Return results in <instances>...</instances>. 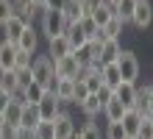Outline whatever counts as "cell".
<instances>
[{
	"label": "cell",
	"mask_w": 153,
	"mask_h": 139,
	"mask_svg": "<svg viewBox=\"0 0 153 139\" xmlns=\"http://www.w3.org/2000/svg\"><path fill=\"white\" fill-rule=\"evenodd\" d=\"M0 139H17V128H11V125H6L3 131H0Z\"/></svg>",
	"instance_id": "cell-41"
},
{
	"label": "cell",
	"mask_w": 153,
	"mask_h": 139,
	"mask_svg": "<svg viewBox=\"0 0 153 139\" xmlns=\"http://www.w3.org/2000/svg\"><path fill=\"white\" fill-rule=\"evenodd\" d=\"M25 28H28V22L22 20V17H11V20H8L6 25H3V31H6V42H11V45H17V39H20L22 36V31Z\"/></svg>",
	"instance_id": "cell-12"
},
{
	"label": "cell",
	"mask_w": 153,
	"mask_h": 139,
	"mask_svg": "<svg viewBox=\"0 0 153 139\" xmlns=\"http://www.w3.org/2000/svg\"><path fill=\"white\" fill-rule=\"evenodd\" d=\"M134 109H137L142 117H148L153 111V86H145V89L137 92V106H134Z\"/></svg>",
	"instance_id": "cell-17"
},
{
	"label": "cell",
	"mask_w": 153,
	"mask_h": 139,
	"mask_svg": "<svg viewBox=\"0 0 153 139\" xmlns=\"http://www.w3.org/2000/svg\"><path fill=\"white\" fill-rule=\"evenodd\" d=\"M42 123L39 120V111L36 106H22V114H20V125L17 128H25V131H36V125Z\"/></svg>",
	"instance_id": "cell-16"
},
{
	"label": "cell",
	"mask_w": 153,
	"mask_h": 139,
	"mask_svg": "<svg viewBox=\"0 0 153 139\" xmlns=\"http://www.w3.org/2000/svg\"><path fill=\"white\" fill-rule=\"evenodd\" d=\"M36 111H39V120H42V123H53L56 114L61 111V103H59V97L53 95V92H45V97L36 103Z\"/></svg>",
	"instance_id": "cell-5"
},
{
	"label": "cell",
	"mask_w": 153,
	"mask_h": 139,
	"mask_svg": "<svg viewBox=\"0 0 153 139\" xmlns=\"http://www.w3.org/2000/svg\"><path fill=\"white\" fill-rule=\"evenodd\" d=\"M148 120H150V123H153V111H150V114H148Z\"/></svg>",
	"instance_id": "cell-47"
},
{
	"label": "cell",
	"mask_w": 153,
	"mask_h": 139,
	"mask_svg": "<svg viewBox=\"0 0 153 139\" xmlns=\"http://www.w3.org/2000/svg\"><path fill=\"white\" fill-rule=\"evenodd\" d=\"M36 42H39V36H36V31L28 25V28L22 31V36L17 39V50H22V53H31V56H33V53H36Z\"/></svg>",
	"instance_id": "cell-15"
},
{
	"label": "cell",
	"mask_w": 153,
	"mask_h": 139,
	"mask_svg": "<svg viewBox=\"0 0 153 139\" xmlns=\"http://www.w3.org/2000/svg\"><path fill=\"white\" fill-rule=\"evenodd\" d=\"M81 109H84V114H89V117H95L97 111H103V103H100V97L97 95H89L84 103H81Z\"/></svg>",
	"instance_id": "cell-28"
},
{
	"label": "cell",
	"mask_w": 153,
	"mask_h": 139,
	"mask_svg": "<svg viewBox=\"0 0 153 139\" xmlns=\"http://www.w3.org/2000/svg\"><path fill=\"white\" fill-rule=\"evenodd\" d=\"M22 92H25V106H36L39 100L45 97V89L39 86L36 81H31V83H28V86H25Z\"/></svg>",
	"instance_id": "cell-26"
},
{
	"label": "cell",
	"mask_w": 153,
	"mask_h": 139,
	"mask_svg": "<svg viewBox=\"0 0 153 139\" xmlns=\"http://www.w3.org/2000/svg\"><path fill=\"white\" fill-rule=\"evenodd\" d=\"M11 17H14V6H11V0H0V25H6Z\"/></svg>",
	"instance_id": "cell-34"
},
{
	"label": "cell",
	"mask_w": 153,
	"mask_h": 139,
	"mask_svg": "<svg viewBox=\"0 0 153 139\" xmlns=\"http://www.w3.org/2000/svg\"><path fill=\"white\" fill-rule=\"evenodd\" d=\"M120 31H123V22L117 20V17H111V20H109V22H106V25L100 28V42L117 39V36H120Z\"/></svg>",
	"instance_id": "cell-25"
},
{
	"label": "cell",
	"mask_w": 153,
	"mask_h": 139,
	"mask_svg": "<svg viewBox=\"0 0 153 139\" xmlns=\"http://www.w3.org/2000/svg\"><path fill=\"white\" fill-rule=\"evenodd\" d=\"M33 64V56L31 53H22V50H17V59H14V70H28Z\"/></svg>",
	"instance_id": "cell-32"
},
{
	"label": "cell",
	"mask_w": 153,
	"mask_h": 139,
	"mask_svg": "<svg viewBox=\"0 0 153 139\" xmlns=\"http://www.w3.org/2000/svg\"><path fill=\"white\" fill-rule=\"evenodd\" d=\"M0 89L8 92V95H11L14 89H20V86H17V72L14 70L11 72H0Z\"/></svg>",
	"instance_id": "cell-29"
},
{
	"label": "cell",
	"mask_w": 153,
	"mask_h": 139,
	"mask_svg": "<svg viewBox=\"0 0 153 139\" xmlns=\"http://www.w3.org/2000/svg\"><path fill=\"white\" fill-rule=\"evenodd\" d=\"M81 81L86 83L89 95H95V92L103 86V81H100V70H84V72H81Z\"/></svg>",
	"instance_id": "cell-23"
},
{
	"label": "cell",
	"mask_w": 153,
	"mask_h": 139,
	"mask_svg": "<svg viewBox=\"0 0 153 139\" xmlns=\"http://www.w3.org/2000/svg\"><path fill=\"white\" fill-rule=\"evenodd\" d=\"M11 106V95H8V92H3L0 89V114H3V111Z\"/></svg>",
	"instance_id": "cell-40"
},
{
	"label": "cell",
	"mask_w": 153,
	"mask_h": 139,
	"mask_svg": "<svg viewBox=\"0 0 153 139\" xmlns=\"http://www.w3.org/2000/svg\"><path fill=\"white\" fill-rule=\"evenodd\" d=\"M31 72H33V81H36L45 92H53V89H56L59 78H56L53 61L48 59V56H39V59H33V64H31Z\"/></svg>",
	"instance_id": "cell-1"
},
{
	"label": "cell",
	"mask_w": 153,
	"mask_h": 139,
	"mask_svg": "<svg viewBox=\"0 0 153 139\" xmlns=\"http://www.w3.org/2000/svg\"><path fill=\"white\" fill-rule=\"evenodd\" d=\"M103 114H106V120H109V123H120L123 114H125L123 103H120V100H114V92H111V100L103 106Z\"/></svg>",
	"instance_id": "cell-22"
},
{
	"label": "cell",
	"mask_w": 153,
	"mask_h": 139,
	"mask_svg": "<svg viewBox=\"0 0 153 139\" xmlns=\"http://www.w3.org/2000/svg\"><path fill=\"white\" fill-rule=\"evenodd\" d=\"M17 139H36L33 131H25V128H17Z\"/></svg>",
	"instance_id": "cell-42"
},
{
	"label": "cell",
	"mask_w": 153,
	"mask_h": 139,
	"mask_svg": "<svg viewBox=\"0 0 153 139\" xmlns=\"http://www.w3.org/2000/svg\"><path fill=\"white\" fill-rule=\"evenodd\" d=\"M137 139H153V123H150L148 117L142 120V128H139V136Z\"/></svg>",
	"instance_id": "cell-37"
},
{
	"label": "cell",
	"mask_w": 153,
	"mask_h": 139,
	"mask_svg": "<svg viewBox=\"0 0 153 139\" xmlns=\"http://www.w3.org/2000/svg\"><path fill=\"white\" fill-rule=\"evenodd\" d=\"M14 72H17V86H20V89H25V86H28V83L33 81L31 67H28V70H14Z\"/></svg>",
	"instance_id": "cell-35"
},
{
	"label": "cell",
	"mask_w": 153,
	"mask_h": 139,
	"mask_svg": "<svg viewBox=\"0 0 153 139\" xmlns=\"http://www.w3.org/2000/svg\"><path fill=\"white\" fill-rule=\"evenodd\" d=\"M103 3H106V6H111V8H114L117 3H120V0H103Z\"/></svg>",
	"instance_id": "cell-45"
},
{
	"label": "cell",
	"mask_w": 153,
	"mask_h": 139,
	"mask_svg": "<svg viewBox=\"0 0 153 139\" xmlns=\"http://www.w3.org/2000/svg\"><path fill=\"white\" fill-rule=\"evenodd\" d=\"M120 42L117 39H109V42H100V67L103 64H114L117 59H120Z\"/></svg>",
	"instance_id": "cell-13"
},
{
	"label": "cell",
	"mask_w": 153,
	"mask_h": 139,
	"mask_svg": "<svg viewBox=\"0 0 153 139\" xmlns=\"http://www.w3.org/2000/svg\"><path fill=\"white\" fill-rule=\"evenodd\" d=\"M100 81H103V86H109L114 92V86H120L123 78H120V70H117V64H103V70H100Z\"/></svg>",
	"instance_id": "cell-18"
},
{
	"label": "cell",
	"mask_w": 153,
	"mask_h": 139,
	"mask_svg": "<svg viewBox=\"0 0 153 139\" xmlns=\"http://www.w3.org/2000/svg\"><path fill=\"white\" fill-rule=\"evenodd\" d=\"M53 70H56V78H67V81H78L81 72H84L78 67V61L73 59V53L64 56V59H59V61H53Z\"/></svg>",
	"instance_id": "cell-4"
},
{
	"label": "cell",
	"mask_w": 153,
	"mask_h": 139,
	"mask_svg": "<svg viewBox=\"0 0 153 139\" xmlns=\"http://www.w3.org/2000/svg\"><path fill=\"white\" fill-rule=\"evenodd\" d=\"M20 114H22V106H17V103H11L6 111H3V120H6V125H11V128H17L20 125Z\"/></svg>",
	"instance_id": "cell-27"
},
{
	"label": "cell",
	"mask_w": 153,
	"mask_h": 139,
	"mask_svg": "<svg viewBox=\"0 0 153 139\" xmlns=\"http://www.w3.org/2000/svg\"><path fill=\"white\" fill-rule=\"evenodd\" d=\"M89 17H92V22H95L97 28H103V25H106V22H109L111 17H114V8H111V6H106V3H100V6H97V8H95V11L89 14Z\"/></svg>",
	"instance_id": "cell-24"
},
{
	"label": "cell",
	"mask_w": 153,
	"mask_h": 139,
	"mask_svg": "<svg viewBox=\"0 0 153 139\" xmlns=\"http://www.w3.org/2000/svg\"><path fill=\"white\" fill-rule=\"evenodd\" d=\"M73 86L75 81H67V78H59L56 89H53V95L59 97V103H73Z\"/></svg>",
	"instance_id": "cell-20"
},
{
	"label": "cell",
	"mask_w": 153,
	"mask_h": 139,
	"mask_svg": "<svg viewBox=\"0 0 153 139\" xmlns=\"http://www.w3.org/2000/svg\"><path fill=\"white\" fill-rule=\"evenodd\" d=\"M142 117L137 109H128L123 114V120H120V125H123V131H125V139H137L139 136V128H142Z\"/></svg>",
	"instance_id": "cell-7"
},
{
	"label": "cell",
	"mask_w": 153,
	"mask_h": 139,
	"mask_svg": "<svg viewBox=\"0 0 153 139\" xmlns=\"http://www.w3.org/2000/svg\"><path fill=\"white\" fill-rule=\"evenodd\" d=\"M64 36H67V42H70V50H81L86 45V36H84V31H81L78 22H67Z\"/></svg>",
	"instance_id": "cell-14"
},
{
	"label": "cell",
	"mask_w": 153,
	"mask_h": 139,
	"mask_svg": "<svg viewBox=\"0 0 153 139\" xmlns=\"http://www.w3.org/2000/svg\"><path fill=\"white\" fill-rule=\"evenodd\" d=\"M114 64H117V70H120V78H123L125 83H137V78H139V59H137L131 50H123V53H120V59H117Z\"/></svg>",
	"instance_id": "cell-2"
},
{
	"label": "cell",
	"mask_w": 153,
	"mask_h": 139,
	"mask_svg": "<svg viewBox=\"0 0 153 139\" xmlns=\"http://www.w3.org/2000/svg\"><path fill=\"white\" fill-rule=\"evenodd\" d=\"M106 139H125V131L120 123H109V128H106Z\"/></svg>",
	"instance_id": "cell-36"
},
{
	"label": "cell",
	"mask_w": 153,
	"mask_h": 139,
	"mask_svg": "<svg viewBox=\"0 0 153 139\" xmlns=\"http://www.w3.org/2000/svg\"><path fill=\"white\" fill-rule=\"evenodd\" d=\"M42 31L48 39H53V36H61L67 31V20L64 14L56 11V8H45V17H42Z\"/></svg>",
	"instance_id": "cell-3"
},
{
	"label": "cell",
	"mask_w": 153,
	"mask_h": 139,
	"mask_svg": "<svg viewBox=\"0 0 153 139\" xmlns=\"http://www.w3.org/2000/svg\"><path fill=\"white\" fill-rule=\"evenodd\" d=\"M61 14H64L67 22H81V17H84L81 0H64V3H61Z\"/></svg>",
	"instance_id": "cell-19"
},
{
	"label": "cell",
	"mask_w": 153,
	"mask_h": 139,
	"mask_svg": "<svg viewBox=\"0 0 153 139\" xmlns=\"http://www.w3.org/2000/svg\"><path fill=\"white\" fill-rule=\"evenodd\" d=\"M131 22L137 28H148L153 22V6H150V0H137V8H134Z\"/></svg>",
	"instance_id": "cell-10"
},
{
	"label": "cell",
	"mask_w": 153,
	"mask_h": 139,
	"mask_svg": "<svg viewBox=\"0 0 153 139\" xmlns=\"http://www.w3.org/2000/svg\"><path fill=\"white\" fill-rule=\"evenodd\" d=\"M3 128H6V120H3V114H0V131H3Z\"/></svg>",
	"instance_id": "cell-46"
},
{
	"label": "cell",
	"mask_w": 153,
	"mask_h": 139,
	"mask_svg": "<svg viewBox=\"0 0 153 139\" xmlns=\"http://www.w3.org/2000/svg\"><path fill=\"white\" fill-rule=\"evenodd\" d=\"M70 53H73V50H70V42H67L64 33L48 39V59L50 61H59V59H64V56H70Z\"/></svg>",
	"instance_id": "cell-9"
},
{
	"label": "cell",
	"mask_w": 153,
	"mask_h": 139,
	"mask_svg": "<svg viewBox=\"0 0 153 139\" xmlns=\"http://www.w3.org/2000/svg\"><path fill=\"white\" fill-rule=\"evenodd\" d=\"M86 97H89V89H86V83L78 78V81H75V86H73V103H78V106H81Z\"/></svg>",
	"instance_id": "cell-30"
},
{
	"label": "cell",
	"mask_w": 153,
	"mask_h": 139,
	"mask_svg": "<svg viewBox=\"0 0 153 139\" xmlns=\"http://www.w3.org/2000/svg\"><path fill=\"white\" fill-rule=\"evenodd\" d=\"M137 83H120V86H114V100H120V103H123V109L125 111H128V109H134V106H137Z\"/></svg>",
	"instance_id": "cell-8"
},
{
	"label": "cell",
	"mask_w": 153,
	"mask_h": 139,
	"mask_svg": "<svg viewBox=\"0 0 153 139\" xmlns=\"http://www.w3.org/2000/svg\"><path fill=\"white\" fill-rule=\"evenodd\" d=\"M61 3H64V0H48L45 8H56V11H61Z\"/></svg>",
	"instance_id": "cell-43"
},
{
	"label": "cell",
	"mask_w": 153,
	"mask_h": 139,
	"mask_svg": "<svg viewBox=\"0 0 153 139\" xmlns=\"http://www.w3.org/2000/svg\"><path fill=\"white\" fill-rule=\"evenodd\" d=\"M100 3H103V0H81V11H84V17H89Z\"/></svg>",
	"instance_id": "cell-38"
},
{
	"label": "cell",
	"mask_w": 153,
	"mask_h": 139,
	"mask_svg": "<svg viewBox=\"0 0 153 139\" xmlns=\"http://www.w3.org/2000/svg\"><path fill=\"white\" fill-rule=\"evenodd\" d=\"M53 134H56V139H73L75 136V123H73V117L67 111H59L56 114V120H53Z\"/></svg>",
	"instance_id": "cell-6"
},
{
	"label": "cell",
	"mask_w": 153,
	"mask_h": 139,
	"mask_svg": "<svg viewBox=\"0 0 153 139\" xmlns=\"http://www.w3.org/2000/svg\"><path fill=\"white\" fill-rule=\"evenodd\" d=\"M95 95H97V97H100V103L106 106V103H109V100H111V89H109V86H100V89H97V92H95Z\"/></svg>",
	"instance_id": "cell-39"
},
{
	"label": "cell",
	"mask_w": 153,
	"mask_h": 139,
	"mask_svg": "<svg viewBox=\"0 0 153 139\" xmlns=\"http://www.w3.org/2000/svg\"><path fill=\"white\" fill-rule=\"evenodd\" d=\"M33 136H36V139H56V134H53V123H39L36 131H33Z\"/></svg>",
	"instance_id": "cell-33"
},
{
	"label": "cell",
	"mask_w": 153,
	"mask_h": 139,
	"mask_svg": "<svg viewBox=\"0 0 153 139\" xmlns=\"http://www.w3.org/2000/svg\"><path fill=\"white\" fill-rule=\"evenodd\" d=\"M73 139H100V131H97V128L89 123V125L81 128V131H75V136H73Z\"/></svg>",
	"instance_id": "cell-31"
},
{
	"label": "cell",
	"mask_w": 153,
	"mask_h": 139,
	"mask_svg": "<svg viewBox=\"0 0 153 139\" xmlns=\"http://www.w3.org/2000/svg\"><path fill=\"white\" fill-rule=\"evenodd\" d=\"M14 59H17V45L11 42H0V72H11L14 70Z\"/></svg>",
	"instance_id": "cell-11"
},
{
	"label": "cell",
	"mask_w": 153,
	"mask_h": 139,
	"mask_svg": "<svg viewBox=\"0 0 153 139\" xmlns=\"http://www.w3.org/2000/svg\"><path fill=\"white\" fill-rule=\"evenodd\" d=\"M31 3L36 6V8H45V3H48V0H31Z\"/></svg>",
	"instance_id": "cell-44"
},
{
	"label": "cell",
	"mask_w": 153,
	"mask_h": 139,
	"mask_svg": "<svg viewBox=\"0 0 153 139\" xmlns=\"http://www.w3.org/2000/svg\"><path fill=\"white\" fill-rule=\"evenodd\" d=\"M134 8H137V0H120V3L114 6V17H117V20H120L123 25H125V22H131Z\"/></svg>",
	"instance_id": "cell-21"
}]
</instances>
